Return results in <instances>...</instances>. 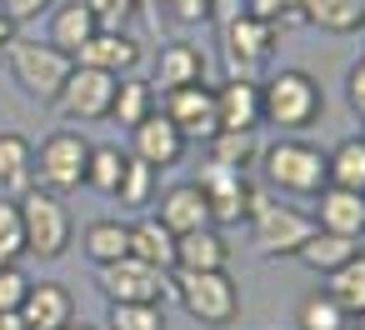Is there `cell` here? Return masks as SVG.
Here are the masks:
<instances>
[{
	"mask_svg": "<svg viewBox=\"0 0 365 330\" xmlns=\"http://www.w3.org/2000/svg\"><path fill=\"white\" fill-rule=\"evenodd\" d=\"M101 31V21H96V11L86 6V0H56V11H51V46L56 51H66V56H81V46L91 41Z\"/></svg>",
	"mask_w": 365,
	"mask_h": 330,
	"instance_id": "d6986e66",
	"label": "cell"
},
{
	"mask_svg": "<svg viewBox=\"0 0 365 330\" xmlns=\"http://www.w3.org/2000/svg\"><path fill=\"white\" fill-rule=\"evenodd\" d=\"M215 115H220V130H255L265 125L260 120V81H225L215 91Z\"/></svg>",
	"mask_w": 365,
	"mask_h": 330,
	"instance_id": "ac0fdd59",
	"label": "cell"
},
{
	"mask_svg": "<svg viewBox=\"0 0 365 330\" xmlns=\"http://www.w3.org/2000/svg\"><path fill=\"white\" fill-rule=\"evenodd\" d=\"M86 255H91L96 265L125 260V255H130V225H120V220H91V225H86Z\"/></svg>",
	"mask_w": 365,
	"mask_h": 330,
	"instance_id": "f1b7e54d",
	"label": "cell"
},
{
	"mask_svg": "<svg viewBox=\"0 0 365 330\" xmlns=\"http://www.w3.org/2000/svg\"><path fill=\"white\" fill-rule=\"evenodd\" d=\"M345 100H350L355 115H365V61L350 66V76H345Z\"/></svg>",
	"mask_w": 365,
	"mask_h": 330,
	"instance_id": "60d3db41",
	"label": "cell"
},
{
	"mask_svg": "<svg viewBox=\"0 0 365 330\" xmlns=\"http://www.w3.org/2000/svg\"><path fill=\"white\" fill-rule=\"evenodd\" d=\"M11 41H16V26H11L6 16H0V56H6V46H11Z\"/></svg>",
	"mask_w": 365,
	"mask_h": 330,
	"instance_id": "7bdbcfd3",
	"label": "cell"
},
{
	"mask_svg": "<svg viewBox=\"0 0 365 330\" xmlns=\"http://www.w3.org/2000/svg\"><path fill=\"white\" fill-rule=\"evenodd\" d=\"M320 110H325V91L310 71H275L260 81V120L270 125L300 135L320 120Z\"/></svg>",
	"mask_w": 365,
	"mask_h": 330,
	"instance_id": "6da1fadb",
	"label": "cell"
},
{
	"mask_svg": "<svg viewBox=\"0 0 365 330\" xmlns=\"http://www.w3.org/2000/svg\"><path fill=\"white\" fill-rule=\"evenodd\" d=\"M21 320H26V330H61V325H71V320H76V300H71V290H66V285L41 280V285H31V290H26Z\"/></svg>",
	"mask_w": 365,
	"mask_h": 330,
	"instance_id": "e0dca14e",
	"label": "cell"
},
{
	"mask_svg": "<svg viewBox=\"0 0 365 330\" xmlns=\"http://www.w3.org/2000/svg\"><path fill=\"white\" fill-rule=\"evenodd\" d=\"M26 290H31V280L21 275V265H0V310H21Z\"/></svg>",
	"mask_w": 365,
	"mask_h": 330,
	"instance_id": "f35d334b",
	"label": "cell"
},
{
	"mask_svg": "<svg viewBox=\"0 0 365 330\" xmlns=\"http://www.w3.org/2000/svg\"><path fill=\"white\" fill-rule=\"evenodd\" d=\"M245 16H255V21H265V26H295V21H305L300 16V0H245L240 6Z\"/></svg>",
	"mask_w": 365,
	"mask_h": 330,
	"instance_id": "d590c367",
	"label": "cell"
},
{
	"mask_svg": "<svg viewBox=\"0 0 365 330\" xmlns=\"http://www.w3.org/2000/svg\"><path fill=\"white\" fill-rule=\"evenodd\" d=\"M165 11L175 26H205L215 21V0H165Z\"/></svg>",
	"mask_w": 365,
	"mask_h": 330,
	"instance_id": "74e56055",
	"label": "cell"
},
{
	"mask_svg": "<svg viewBox=\"0 0 365 330\" xmlns=\"http://www.w3.org/2000/svg\"><path fill=\"white\" fill-rule=\"evenodd\" d=\"M6 66H11V76H16V86H21L26 96L56 105L66 76L76 71V56L56 51L51 41H21V36H16V41L6 46Z\"/></svg>",
	"mask_w": 365,
	"mask_h": 330,
	"instance_id": "5b68a950",
	"label": "cell"
},
{
	"mask_svg": "<svg viewBox=\"0 0 365 330\" xmlns=\"http://www.w3.org/2000/svg\"><path fill=\"white\" fill-rule=\"evenodd\" d=\"M160 200V225L170 230V235H190V230H205L210 225V205H205V195H200V185L195 180H185V185H170L165 195H155Z\"/></svg>",
	"mask_w": 365,
	"mask_h": 330,
	"instance_id": "9a60e30c",
	"label": "cell"
},
{
	"mask_svg": "<svg viewBox=\"0 0 365 330\" xmlns=\"http://www.w3.org/2000/svg\"><path fill=\"white\" fill-rule=\"evenodd\" d=\"M61 330H96V325H86V320H71V325H61Z\"/></svg>",
	"mask_w": 365,
	"mask_h": 330,
	"instance_id": "f6af8a7d",
	"label": "cell"
},
{
	"mask_svg": "<svg viewBox=\"0 0 365 330\" xmlns=\"http://www.w3.org/2000/svg\"><path fill=\"white\" fill-rule=\"evenodd\" d=\"M185 135L175 130V120H165L160 110H150L145 120H135L130 125V155L135 160H145V165H155V170H170V165H180L185 160Z\"/></svg>",
	"mask_w": 365,
	"mask_h": 330,
	"instance_id": "4fadbf2b",
	"label": "cell"
},
{
	"mask_svg": "<svg viewBox=\"0 0 365 330\" xmlns=\"http://www.w3.org/2000/svg\"><path fill=\"white\" fill-rule=\"evenodd\" d=\"M115 81H120V76H106V71H96V66H76V71L66 76L61 96H56L61 115H66V120H106V115H110Z\"/></svg>",
	"mask_w": 365,
	"mask_h": 330,
	"instance_id": "8fae6325",
	"label": "cell"
},
{
	"mask_svg": "<svg viewBox=\"0 0 365 330\" xmlns=\"http://www.w3.org/2000/svg\"><path fill=\"white\" fill-rule=\"evenodd\" d=\"M315 225L320 230H335V235H365V195L360 190H340V185H325L315 195Z\"/></svg>",
	"mask_w": 365,
	"mask_h": 330,
	"instance_id": "2e32d148",
	"label": "cell"
},
{
	"mask_svg": "<svg viewBox=\"0 0 365 330\" xmlns=\"http://www.w3.org/2000/svg\"><path fill=\"white\" fill-rule=\"evenodd\" d=\"M265 180L285 195H320L330 185V170H325V150H315L310 140L290 135V140H275L265 155Z\"/></svg>",
	"mask_w": 365,
	"mask_h": 330,
	"instance_id": "8992f818",
	"label": "cell"
},
{
	"mask_svg": "<svg viewBox=\"0 0 365 330\" xmlns=\"http://www.w3.org/2000/svg\"><path fill=\"white\" fill-rule=\"evenodd\" d=\"M21 220H26V255L61 260L71 250V210L51 190H26L21 195Z\"/></svg>",
	"mask_w": 365,
	"mask_h": 330,
	"instance_id": "ba28073f",
	"label": "cell"
},
{
	"mask_svg": "<svg viewBox=\"0 0 365 330\" xmlns=\"http://www.w3.org/2000/svg\"><path fill=\"white\" fill-rule=\"evenodd\" d=\"M140 11H150V16H160V0H135Z\"/></svg>",
	"mask_w": 365,
	"mask_h": 330,
	"instance_id": "ee69618b",
	"label": "cell"
},
{
	"mask_svg": "<svg viewBox=\"0 0 365 330\" xmlns=\"http://www.w3.org/2000/svg\"><path fill=\"white\" fill-rule=\"evenodd\" d=\"M110 330H165L160 305H110Z\"/></svg>",
	"mask_w": 365,
	"mask_h": 330,
	"instance_id": "e575fe53",
	"label": "cell"
},
{
	"mask_svg": "<svg viewBox=\"0 0 365 330\" xmlns=\"http://www.w3.org/2000/svg\"><path fill=\"white\" fill-rule=\"evenodd\" d=\"M165 105L160 115L175 120V130L185 140H210L220 130V115H215V86L210 81H195V86H175V91H160Z\"/></svg>",
	"mask_w": 365,
	"mask_h": 330,
	"instance_id": "9c48e42d",
	"label": "cell"
},
{
	"mask_svg": "<svg viewBox=\"0 0 365 330\" xmlns=\"http://www.w3.org/2000/svg\"><path fill=\"white\" fill-rule=\"evenodd\" d=\"M325 170H330V185H340V190H360V195H365V135L340 140V145L325 155Z\"/></svg>",
	"mask_w": 365,
	"mask_h": 330,
	"instance_id": "83f0119b",
	"label": "cell"
},
{
	"mask_svg": "<svg viewBox=\"0 0 365 330\" xmlns=\"http://www.w3.org/2000/svg\"><path fill=\"white\" fill-rule=\"evenodd\" d=\"M130 255L155 265L160 275H170L175 270V235L160 220H140V225H130Z\"/></svg>",
	"mask_w": 365,
	"mask_h": 330,
	"instance_id": "484cf974",
	"label": "cell"
},
{
	"mask_svg": "<svg viewBox=\"0 0 365 330\" xmlns=\"http://www.w3.org/2000/svg\"><path fill=\"white\" fill-rule=\"evenodd\" d=\"M125 165H130V150H120V145H91L86 185L115 200V190H120V180H125Z\"/></svg>",
	"mask_w": 365,
	"mask_h": 330,
	"instance_id": "4316f807",
	"label": "cell"
},
{
	"mask_svg": "<svg viewBox=\"0 0 365 330\" xmlns=\"http://www.w3.org/2000/svg\"><path fill=\"white\" fill-rule=\"evenodd\" d=\"M325 295H330L350 320L365 310V250H360L355 260H345L340 270H330V290H325Z\"/></svg>",
	"mask_w": 365,
	"mask_h": 330,
	"instance_id": "f546056e",
	"label": "cell"
},
{
	"mask_svg": "<svg viewBox=\"0 0 365 330\" xmlns=\"http://www.w3.org/2000/svg\"><path fill=\"white\" fill-rule=\"evenodd\" d=\"M170 280L190 320L225 330L240 315V285L230 280V270H170Z\"/></svg>",
	"mask_w": 365,
	"mask_h": 330,
	"instance_id": "3957f363",
	"label": "cell"
},
{
	"mask_svg": "<svg viewBox=\"0 0 365 330\" xmlns=\"http://www.w3.org/2000/svg\"><path fill=\"white\" fill-rule=\"evenodd\" d=\"M165 285H170V275H160L155 265H145L135 255H125L115 265H101V290H106L110 305H160Z\"/></svg>",
	"mask_w": 365,
	"mask_h": 330,
	"instance_id": "30bf717a",
	"label": "cell"
},
{
	"mask_svg": "<svg viewBox=\"0 0 365 330\" xmlns=\"http://www.w3.org/2000/svg\"><path fill=\"white\" fill-rule=\"evenodd\" d=\"M86 160H91V140L81 130H51L41 140V150L31 155V175H36V190H51V195H76L86 185Z\"/></svg>",
	"mask_w": 365,
	"mask_h": 330,
	"instance_id": "277c9868",
	"label": "cell"
},
{
	"mask_svg": "<svg viewBox=\"0 0 365 330\" xmlns=\"http://www.w3.org/2000/svg\"><path fill=\"white\" fill-rule=\"evenodd\" d=\"M350 330H365V310H360V315H355V320H350Z\"/></svg>",
	"mask_w": 365,
	"mask_h": 330,
	"instance_id": "bcb514c9",
	"label": "cell"
},
{
	"mask_svg": "<svg viewBox=\"0 0 365 330\" xmlns=\"http://www.w3.org/2000/svg\"><path fill=\"white\" fill-rule=\"evenodd\" d=\"M76 66H96V71H106V76H130V71L140 66V41H135L130 31H96V36L81 46Z\"/></svg>",
	"mask_w": 365,
	"mask_h": 330,
	"instance_id": "5bb4252c",
	"label": "cell"
},
{
	"mask_svg": "<svg viewBox=\"0 0 365 330\" xmlns=\"http://www.w3.org/2000/svg\"><path fill=\"white\" fill-rule=\"evenodd\" d=\"M86 6L96 11V21H101V31H125L130 26V16L140 11L135 0H86Z\"/></svg>",
	"mask_w": 365,
	"mask_h": 330,
	"instance_id": "8d00e7d4",
	"label": "cell"
},
{
	"mask_svg": "<svg viewBox=\"0 0 365 330\" xmlns=\"http://www.w3.org/2000/svg\"><path fill=\"white\" fill-rule=\"evenodd\" d=\"M155 100H160V96H155V86H150V81L120 76V81H115V96H110V115H106V120H115V125H125V130H130L135 120H145V115L155 110Z\"/></svg>",
	"mask_w": 365,
	"mask_h": 330,
	"instance_id": "d4e9b609",
	"label": "cell"
},
{
	"mask_svg": "<svg viewBox=\"0 0 365 330\" xmlns=\"http://www.w3.org/2000/svg\"><path fill=\"white\" fill-rule=\"evenodd\" d=\"M210 160L215 165H225V170H250V160H260V150H255V130H215L210 140Z\"/></svg>",
	"mask_w": 365,
	"mask_h": 330,
	"instance_id": "4dcf8cb0",
	"label": "cell"
},
{
	"mask_svg": "<svg viewBox=\"0 0 365 330\" xmlns=\"http://www.w3.org/2000/svg\"><path fill=\"white\" fill-rule=\"evenodd\" d=\"M245 220L255 225V245H260L265 260L300 255V245L315 235V215H305V210H295V205H280V200H270L265 190H250Z\"/></svg>",
	"mask_w": 365,
	"mask_h": 330,
	"instance_id": "7a4b0ae2",
	"label": "cell"
},
{
	"mask_svg": "<svg viewBox=\"0 0 365 330\" xmlns=\"http://www.w3.org/2000/svg\"><path fill=\"white\" fill-rule=\"evenodd\" d=\"M295 325L300 330H350V315L330 295H305L300 310H295Z\"/></svg>",
	"mask_w": 365,
	"mask_h": 330,
	"instance_id": "d6a6232c",
	"label": "cell"
},
{
	"mask_svg": "<svg viewBox=\"0 0 365 330\" xmlns=\"http://www.w3.org/2000/svg\"><path fill=\"white\" fill-rule=\"evenodd\" d=\"M275 36H280L275 26H265V21L235 11V16L220 26V51H225L230 76H235V81H265L260 71H265L270 56H275Z\"/></svg>",
	"mask_w": 365,
	"mask_h": 330,
	"instance_id": "52a82bcc",
	"label": "cell"
},
{
	"mask_svg": "<svg viewBox=\"0 0 365 330\" xmlns=\"http://www.w3.org/2000/svg\"><path fill=\"white\" fill-rule=\"evenodd\" d=\"M360 245H365V240H355V235H335V230H320V225H315V235L300 245V260H305L310 270L330 275V270H340L345 260H355Z\"/></svg>",
	"mask_w": 365,
	"mask_h": 330,
	"instance_id": "603a6c76",
	"label": "cell"
},
{
	"mask_svg": "<svg viewBox=\"0 0 365 330\" xmlns=\"http://www.w3.org/2000/svg\"><path fill=\"white\" fill-rule=\"evenodd\" d=\"M195 185H200V195H205V205H210V225H235V220H245L255 185H245L240 170H225V165L205 160V170L195 175Z\"/></svg>",
	"mask_w": 365,
	"mask_h": 330,
	"instance_id": "7c38bea8",
	"label": "cell"
},
{
	"mask_svg": "<svg viewBox=\"0 0 365 330\" xmlns=\"http://www.w3.org/2000/svg\"><path fill=\"white\" fill-rule=\"evenodd\" d=\"M0 330H26V320H21V310H0Z\"/></svg>",
	"mask_w": 365,
	"mask_h": 330,
	"instance_id": "b9f144b4",
	"label": "cell"
},
{
	"mask_svg": "<svg viewBox=\"0 0 365 330\" xmlns=\"http://www.w3.org/2000/svg\"><path fill=\"white\" fill-rule=\"evenodd\" d=\"M46 11H56V0H0V16L11 26H26V21H41Z\"/></svg>",
	"mask_w": 365,
	"mask_h": 330,
	"instance_id": "ab89813d",
	"label": "cell"
},
{
	"mask_svg": "<svg viewBox=\"0 0 365 330\" xmlns=\"http://www.w3.org/2000/svg\"><path fill=\"white\" fill-rule=\"evenodd\" d=\"M31 155H36V145H31L21 130H6V135H0V195L21 200L26 190H36Z\"/></svg>",
	"mask_w": 365,
	"mask_h": 330,
	"instance_id": "7402d4cb",
	"label": "cell"
},
{
	"mask_svg": "<svg viewBox=\"0 0 365 330\" xmlns=\"http://www.w3.org/2000/svg\"><path fill=\"white\" fill-rule=\"evenodd\" d=\"M26 255V220H21V200L0 195V265H16Z\"/></svg>",
	"mask_w": 365,
	"mask_h": 330,
	"instance_id": "836d02e7",
	"label": "cell"
},
{
	"mask_svg": "<svg viewBox=\"0 0 365 330\" xmlns=\"http://www.w3.org/2000/svg\"><path fill=\"white\" fill-rule=\"evenodd\" d=\"M155 180H160V170L130 155V165H125V180H120L115 200H120V205H130V210H145V205L155 200Z\"/></svg>",
	"mask_w": 365,
	"mask_h": 330,
	"instance_id": "1f68e13d",
	"label": "cell"
},
{
	"mask_svg": "<svg viewBox=\"0 0 365 330\" xmlns=\"http://www.w3.org/2000/svg\"><path fill=\"white\" fill-rule=\"evenodd\" d=\"M155 96L160 91H175V86H195V81H205V51L195 46V41H170V46H160V56H155Z\"/></svg>",
	"mask_w": 365,
	"mask_h": 330,
	"instance_id": "ffe728a7",
	"label": "cell"
},
{
	"mask_svg": "<svg viewBox=\"0 0 365 330\" xmlns=\"http://www.w3.org/2000/svg\"><path fill=\"white\" fill-rule=\"evenodd\" d=\"M300 16L330 36H355L365 26V0H300Z\"/></svg>",
	"mask_w": 365,
	"mask_h": 330,
	"instance_id": "cb8c5ba5",
	"label": "cell"
},
{
	"mask_svg": "<svg viewBox=\"0 0 365 330\" xmlns=\"http://www.w3.org/2000/svg\"><path fill=\"white\" fill-rule=\"evenodd\" d=\"M230 265V245L220 235V225L175 235V270H225Z\"/></svg>",
	"mask_w": 365,
	"mask_h": 330,
	"instance_id": "44dd1931",
	"label": "cell"
}]
</instances>
